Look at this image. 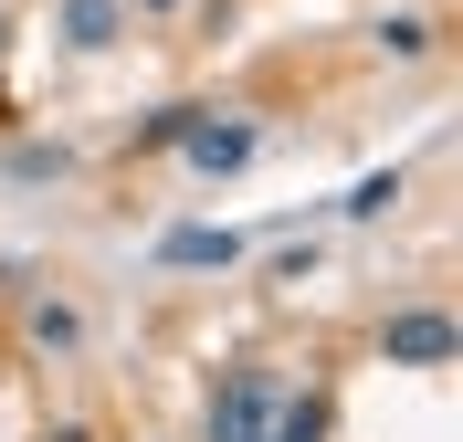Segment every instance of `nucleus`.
<instances>
[{
  "label": "nucleus",
  "instance_id": "f257e3e1",
  "mask_svg": "<svg viewBox=\"0 0 463 442\" xmlns=\"http://www.w3.org/2000/svg\"><path fill=\"white\" fill-rule=\"evenodd\" d=\"M263 432H274V380H232L211 411V442H263Z\"/></svg>",
  "mask_w": 463,
  "mask_h": 442
},
{
  "label": "nucleus",
  "instance_id": "f03ea898",
  "mask_svg": "<svg viewBox=\"0 0 463 442\" xmlns=\"http://www.w3.org/2000/svg\"><path fill=\"white\" fill-rule=\"evenodd\" d=\"M379 348L401 358V369H442V358H453V316H432V306H421V316H390Z\"/></svg>",
  "mask_w": 463,
  "mask_h": 442
},
{
  "label": "nucleus",
  "instance_id": "7ed1b4c3",
  "mask_svg": "<svg viewBox=\"0 0 463 442\" xmlns=\"http://www.w3.org/2000/svg\"><path fill=\"white\" fill-rule=\"evenodd\" d=\"M179 147H190V169L222 179V169H242V158H253V127H201V117H190V127H179Z\"/></svg>",
  "mask_w": 463,
  "mask_h": 442
},
{
  "label": "nucleus",
  "instance_id": "20e7f679",
  "mask_svg": "<svg viewBox=\"0 0 463 442\" xmlns=\"http://www.w3.org/2000/svg\"><path fill=\"white\" fill-rule=\"evenodd\" d=\"M158 264H242V232H211V221H179L158 242Z\"/></svg>",
  "mask_w": 463,
  "mask_h": 442
},
{
  "label": "nucleus",
  "instance_id": "39448f33",
  "mask_svg": "<svg viewBox=\"0 0 463 442\" xmlns=\"http://www.w3.org/2000/svg\"><path fill=\"white\" fill-rule=\"evenodd\" d=\"M63 42L106 53V42H116V0H63Z\"/></svg>",
  "mask_w": 463,
  "mask_h": 442
},
{
  "label": "nucleus",
  "instance_id": "423d86ee",
  "mask_svg": "<svg viewBox=\"0 0 463 442\" xmlns=\"http://www.w3.org/2000/svg\"><path fill=\"white\" fill-rule=\"evenodd\" d=\"M263 442H326V411H317V400H295V411H274Z\"/></svg>",
  "mask_w": 463,
  "mask_h": 442
},
{
  "label": "nucleus",
  "instance_id": "0eeeda50",
  "mask_svg": "<svg viewBox=\"0 0 463 442\" xmlns=\"http://www.w3.org/2000/svg\"><path fill=\"white\" fill-rule=\"evenodd\" d=\"M390 201H401V169H379V179H358V190H347V211H358V221H379Z\"/></svg>",
  "mask_w": 463,
  "mask_h": 442
},
{
  "label": "nucleus",
  "instance_id": "6e6552de",
  "mask_svg": "<svg viewBox=\"0 0 463 442\" xmlns=\"http://www.w3.org/2000/svg\"><path fill=\"white\" fill-rule=\"evenodd\" d=\"M53 442H85V432H53Z\"/></svg>",
  "mask_w": 463,
  "mask_h": 442
},
{
  "label": "nucleus",
  "instance_id": "1a4fd4ad",
  "mask_svg": "<svg viewBox=\"0 0 463 442\" xmlns=\"http://www.w3.org/2000/svg\"><path fill=\"white\" fill-rule=\"evenodd\" d=\"M147 11H169V0H147Z\"/></svg>",
  "mask_w": 463,
  "mask_h": 442
}]
</instances>
